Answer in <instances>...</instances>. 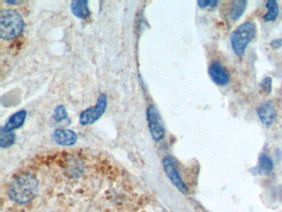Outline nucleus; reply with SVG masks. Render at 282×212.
<instances>
[{"label": "nucleus", "instance_id": "obj_9", "mask_svg": "<svg viewBox=\"0 0 282 212\" xmlns=\"http://www.w3.org/2000/svg\"><path fill=\"white\" fill-rule=\"evenodd\" d=\"M56 142L63 146H71L77 141L76 133L70 129H57L53 133Z\"/></svg>", "mask_w": 282, "mask_h": 212}, {"label": "nucleus", "instance_id": "obj_14", "mask_svg": "<svg viewBox=\"0 0 282 212\" xmlns=\"http://www.w3.org/2000/svg\"><path fill=\"white\" fill-rule=\"evenodd\" d=\"M266 7L267 9L266 14L263 16V19L266 22H273L277 18L279 14V6L275 0H268L266 3Z\"/></svg>", "mask_w": 282, "mask_h": 212}, {"label": "nucleus", "instance_id": "obj_7", "mask_svg": "<svg viewBox=\"0 0 282 212\" xmlns=\"http://www.w3.org/2000/svg\"><path fill=\"white\" fill-rule=\"evenodd\" d=\"M209 75L213 82L218 86H226L230 82V76L224 65L219 61H215L209 68Z\"/></svg>", "mask_w": 282, "mask_h": 212}, {"label": "nucleus", "instance_id": "obj_18", "mask_svg": "<svg viewBox=\"0 0 282 212\" xmlns=\"http://www.w3.org/2000/svg\"><path fill=\"white\" fill-rule=\"evenodd\" d=\"M197 4L201 9H206L207 7L215 9L219 4V1H217V0H199Z\"/></svg>", "mask_w": 282, "mask_h": 212}, {"label": "nucleus", "instance_id": "obj_11", "mask_svg": "<svg viewBox=\"0 0 282 212\" xmlns=\"http://www.w3.org/2000/svg\"><path fill=\"white\" fill-rule=\"evenodd\" d=\"M248 1L246 0H234L232 1L229 9V17L233 21L239 19L246 10Z\"/></svg>", "mask_w": 282, "mask_h": 212}, {"label": "nucleus", "instance_id": "obj_3", "mask_svg": "<svg viewBox=\"0 0 282 212\" xmlns=\"http://www.w3.org/2000/svg\"><path fill=\"white\" fill-rule=\"evenodd\" d=\"M257 34V25L253 21L241 23L232 32L230 43L232 51L237 57H241L245 53L249 43Z\"/></svg>", "mask_w": 282, "mask_h": 212}, {"label": "nucleus", "instance_id": "obj_5", "mask_svg": "<svg viewBox=\"0 0 282 212\" xmlns=\"http://www.w3.org/2000/svg\"><path fill=\"white\" fill-rule=\"evenodd\" d=\"M147 117L151 137L156 141H160L165 136V128L157 110L153 105L147 109Z\"/></svg>", "mask_w": 282, "mask_h": 212}, {"label": "nucleus", "instance_id": "obj_15", "mask_svg": "<svg viewBox=\"0 0 282 212\" xmlns=\"http://www.w3.org/2000/svg\"><path fill=\"white\" fill-rule=\"evenodd\" d=\"M15 139H16V136L14 133L1 129V138H0V146L1 147H10L14 145Z\"/></svg>", "mask_w": 282, "mask_h": 212}, {"label": "nucleus", "instance_id": "obj_13", "mask_svg": "<svg viewBox=\"0 0 282 212\" xmlns=\"http://www.w3.org/2000/svg\"><path fill=\"white\" fill-rule=\"evenodd\" d=\"M274 164L273 162L271 160V158L266 154H262L260 155L259 163H258V167H257V171L260 173L268 174L271 173L273 171Z\"/></svg>", "mask_w": 282, "mask_h": 212}, {"label": "nucleus", "instance_id": "obj_2", "mask_svg": "<svg viewBox=\"0 0 282 212\" xmlns=\"http://www.w3.org/2000/svg\"><path fill=\"white\" fill-rule=\"evenodd\" d=\"M24 22L20 14L13 9H5L0 14V38L4 40L18 39L23 31Z\"/></svg>", "mask_w": 282, "mask_h": 212}, {"label": "nucleus", "instance_id": "obj_4", "mask_svg": "<svg viewBox=\"0 0 282 212\" xmlns=\"http://www.w3.org/2000/svg\"><path fill=\"white\" fill-rule=\"evenodd\" d=\"M107 96L101 93L98 98L97 104L94 107L89 108L83 111L79 115V123L82 125L94 124L101 117L106 110Z\"/></svg>", "mask_w": 282, "mask_h": 212}, {"label": "nucleus", "instance_id": "obj_1", "mask_svg": "<svg viewBox=\"0 0 282 212\" xmlns=\"http://www.w3.org/2000/svg\"><path fill=\"white\" fill-rule=\"evenodd\" d=\"M38 184V180L32 173L21 174L9 186V197L18 204L28 203L36 196Z\"/></svg>", "mask_w": 282, "mask_h": 212}, {"label": "nucleus", "instance_id": "obj_19", "mask_svg": "<svg viewBox=\"0 0 282 212\" xmlns=\"http://www.w3.org/2000/svg\"><path fill=\"white\" fill-rule=\"evenodd\" d=\"M270 46H271V48H273V49H278V48H280L282 46V39H274V40H272V42L270 43Z\"/></svg>", "mask_w": 282, "mask_h": 212}, {"label": "nucleus", "instance_id": "obj_6", "mask_svg": "<svg viewBox=\"0 0 282 212\" xmlns=\"http://www.w3.org/2000/svg\"><path fill=\"white\" fill-rule=\"evenodd\" d=\"M163 164L164 170L166 171V174L169 178L171 182L174 184V186H176V188L180 192H182L183 194H187V187L185 185V183L183 182L178 171L176 169V165H175L173 159L172 158H170V157H167V158L163 159Z\"/></svg>", "mask_w": 282, "mask_h": 212}, {"label": "nucleus", "instance_id": "obj_8", "mask_svg": "<svg viewBox=\"0 0 282 212\" xmlns=\"http://www.w3.org/2000/svg\"><path fill=\"white\" fill-rule=\"evenodd\" d=\"M257 115L265 126H271L276 118V111L273 102L266 101L257 109Z\"/></svg>", "mask_w": 282, "mask_h": 212}, {"label": "nucleus", "instance_id": "obj_10", "mask_svg": "<svg viewBox=\"0 0 282 212\" xmlns=\"http://www.w3.org/2000/svg\"><path fill=\"white\" fill-rule=\"evenodd\" d=\"M26 117H27V112L25 111H18L9 118V121L6 123L5 126L3 127V130L12 132L14 129L20 128L25 122Z\"/></svg>", "mask_w": 282, "mask_h": 212}, {"label": "nucleus", "instance_id": "obj_17", "mask_svg": "<svg viewBox=\"0 0 282 212\" xmlns=\"http://www.w3.org/2000/svg\"><path fill=\"white\" fill-rule=\"evenodd\" d=\"M66 118H67V113H66L65 107L63 105L57 106L54 111L55 120H57V122H60V121L66 120Z\"/></svg>", "mask_w": 282, "mask_h": 212}, {"label": "nucleus", "instance_id": "obj_12", "mask_svg": "<svg viewBox=\"0 0 282 212\" xmlns=\"http://www.w3.org/2000/svg\"><path fill=\"white\" fill-rule=\"evenodd\" d=\"M71 10L74 15L79 18H86L90 14L88 2L85 0H76L71 3Z\"/></svg>", "mask_w": 282, "mask_h": 212}, {"label": "nucleus", "instance_id": "obj_16", "mask_svg": "<svg viewBox=\"0 0 282 212\" xmlns=\"http://www.w3.org/2000/svg\"><path fill=\"white\" fill-rule=\"evenodd\" d=\"M272 90V79L271 77H265L260 83V92L262 95H267Z\"/></svg>", "mask_w": 282, "mask_h": 212}]
</instances>
